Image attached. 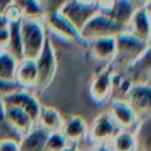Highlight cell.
<instances>
[{
  "mask_svg": "<svg viewBox=\"0 0 151 151\" xmlns=\"http://www.w3.org/2000/svg\"><path fill=\"white\" fill-rule=\"evenodd\" d=\"M116 57L109 65L113 71H123L139 58L149 47L150 41H144L123 29L116 37Z\"/></svg>",
  "mask_w": 151,
  "mask_h": 151,
  "instance_id": "1",
  "label": "cell"
},
{
  "mask_svg": "<svg viewBox=\"0 0 151 151\" xmlns=\"http://www.w3.org/2000/svg\"><path fill=\"white\" fill-rule=\"evenodd\" d=\"M22 59L35 60L45 45L47 34L42 20L22 19L20 21Z\"/></svg>",
  "mask_w": 151,
  "mask_h": 151,
  "instance_id": "2",
  "label": "cell"
},
{
  "mask_svg": "<svg viewBox=\"0 0 151 151\" xmlns=\"http://www.w3.org/2000/svg\"><path fill=\"white\" fill-rule=\"evenodd\" d=\"M35 65H37V83L34 88H37L38 91H44L51 85L58 70L57 53L51 38L48 37L46 38L42 51L40 52L39 57L35 59Z\"/></svg>",
  "mask_w": 151,
  "mask_h": 151,
  "instance_id": "3",
  "label": "cell"
},
{
  "mask_svg": "<svg viewBox=\"0 0 151 151\" xmlns=\"http://www.w3.org/2000/svg\"><path fill=\"white\" fill-rule=\"evenodd\" d=\"M124 27L116 22L109 15L97 12L79 31L81 39L87 44L90 41L107 38V37H116L119 32H122Z\"/></svg>",
  "mask_w": 151,
  "mask_h": 151,
  "instance_id": "4",
  "label": "cell"
},
{
  "mask_svg": "<svg viewBox=\"0 0 151 151\" xmlns=\"http://www.w3.org/2000/svg\"><path fill=\"white\" fill-rule=\"evenodd\" d=\"M42 22L45 29L51 32L58 39L65 42H76L83 46H87V44L81 39L79 31L60 12L45 15Z\"/></svg>",
  "mask_w": 151,
  "mask_h": 151,
  "instance_id": "5",
  "label": "cell"
},
{
  "mask_svg": "<svg viewBox=\"0 0 151 151\" xmlns=\"http://www.w3.org/2000/svg\"><path fill=\"white\" fill-rule=\"evenodd\" d=\"M0 101L5 106H14V107L22 110L32 119V122L35 125L41 104H40L39 99L32 92H29L28 90L20 88L18 91L4 97L2 99H0Z\"/></svg>",
  "mask_w": 151,
  "mask_h": 151,
  "instance_id": "6",
  "label": "cell"
},
{
  "mask_svg": "<svg viewBox=\"0 0 151 151\" xmlns=\"http://www.w3.org/2000/svg\"><path fill=\"white\" fill-rule=\"evenodd\" d=\"M138 119L150 117L151 87L150 84H133L127 91L125 99Z\"/></svg>",
  "mask_w": 151,
  "mask_h": 151,
  "instance_id": "7",
  "label": "cell"
},
{
  "mask_svg": "<svg viewBox=\"0 0 151 151\" xmlns=\"http://www.w3.org/2000/svg\"><path fill=\"white\" fill-rule=\"evenodd\" d=\"M120 130L118 126L114 124L107 111L101 112L98 114L92 124L88 126L87 131V138L93 143V144H104V143H110L111 139L119 132Z\"/></svg>",
  "mask_w": 151,
  "mask_h": 151,
  "instance_id": "8",
  "label": "cell"
},
{
  "mask_svg": "<svg viewBox=\"0 0 151 151\" xmlns=\"http://www.w3.org/2000/svg\"><path fill=\"white\" fill-rule=\"evenodd\" d=\"M107 113L122 131H133L139 120L124 99H112Z\"/></svg>",
  "mask_w": 151,
  "mask_h": 151,
  "instance_id": "9",
  "label": "cell"
},
{
  "mask_svg": "<svg viewBox=\"0 0 151 151\" xmlns=\"http://www.w3.org/2000/svg\"><path fill=\"white\" fill-rule=\"evenodd\" d=\"M98 12L96 5H84L74 0H68L60 13L78 29L80 31L83 26Z\"/></svg>",
  "mask_w": 151,
  "mask_h": 151,
  "instance_id": "10",
  "label": "cell"
},
{
  "mask_svg": "<svg viewBox=\"0 0 151 151\" xmlns=\"http://www.w3.org/2000/svg\"><path fill=\"white\" fill-rule=\"evenodd\" d=\"M111 73L112 68L107 65L103 67L96 76L92 78L90 84V96L93 101L98 104H104L112 96V85H111Z\"/></svg>",
  "mask_w": 151,
  "mask_h": 151,
  "instance_id": "11",
  "label": "cell"
},
{
  "mask_svg": "<svg viewBox=\"0 0 151 151\" xmlns=\"http://www.w3.org/2000/svg\"><path fill=\"white\" fill-rule=\"evenodd\" d=\"M124 29L144 41H150V1L136 9Z\"/></svg>",
  "mask_w": 151,
  "mask_h": 151,
  "instance_id": "12",
  "label": "cell"
},
{
  "mask_svg": "<svg viewBox=\"0 0 151 151\" xmlns=\"http://www.w3.org/2000/svg\"><path fill=\"white\" fill-rule=\"evenodd\" d=\"M151 53L150 47L137 58L131 65H129L122 72L129 78V80L133 84H150L151 76Z\"/></svg>",
  "mask_w": 151,
  "mask_h": 151,
  "instance_id": "13",
  "label": "cell"
},
{
  "mask_svg": "<svg viewBox=\"0 0 151 151\" xmlns=\"http://www.w3.org/2000/svg\"><path fill=\"white\" fill-rule=\"evenodd\" d=\"M87 131L88 124L85 118L79 114H73L64 119L63 126L60 129V133L68 144H78L87 138Z\"/></svg>",
  "mask_w": 151,
  "mask_h": 151,
  "instance_id": "14",
  "label": "cell"
},
{
  "mask_svg": "<svg viewBox=\"0 0 151 151\" xmlns=\"http://www.w3.org/2000/svg\"><path fill=\"white\" fill-rule=\"evenodd\" d=\"M90 53L94 60L99 63H105L106 66L110 65L116 57V39L114 37H107L97 39L87 42Z\"/></svg>",
  "mask_w": 151,
  "mask_h": 151,
  "instance_id": "15",
  "label": "cell"
},
{
  "mask_svg": "<svg viewBox=\"0 0 151 151\" xmlns=\"http://www.w3.org/2000/svg\"><path fill=\"white\" fill-rule=\"evenodd\" d=\"M14 81L24 90H31L35 87L37 83V65L35 60L21 59L18 61Z\"/></svg>",
  "mask_w": 151,
  "mask_h": 151,
  "instance_id": "16",
  "label": "cell"
},
{
  "mask_svg": "<svg viewBox=\"0 0 151 151\" xmlns=\"http://www.w3.org/2000/svg\"><path fill=\"white\" fill-rule=\"evenodd\" d=\"M2 106H4V114L7 123L12 126V129L19 136L22 137L34 126V123L32 122V119L22 110L14 106H5V105Z\"/></svg>",
  "mask_w": 151,
  "mask_h": 151,
  "instance_id": "17",
  "label": "cell"
},
{
  "mask_svg": "<svg viewBox=\"0 0 151 151\" xmlns=\"http://www.w3.org/2000/svg\"><path fill=\"white\" fill-rule=\"evenodd\" d=\"M63 123H64V118L57 109L41 104L35 125H38L46 132L51 133V132H60Z\"/></svg>",
  "mask_w": 151,
  "mask_h": 151,
  "instance_id": "18",
  "label": "cell"
},
{
  "mask_svg": "<svg viewBox=\"0 0 151 151\" xmlns=\"http://www.w3.org/2000/svg\"><path fill=\"white\" fill-rule=\"evenodd\" d=\"M48 132L34 125L18 142L19 151H45V143Z\"/></svg>",
  "mask_w": 151,
  "mask_h": 151,
  "instance_id": "19",
  "label": "cell"
},
{
  "mask_svg": "<svg viewBox=\"0 0 151 151\" xmlns=\"http://www.w3.org/2000/svg\"><path fill=\"white\" fill-rule=\"evenodd\" d=\"M138 7L139 5L134 0H117L109 17L123 27H125V25L130 21V19L132 18L133 13Z\"/></svg>",
  "mask_w": 151,
  "mask_h": 151,
  "instance_id": "20",
  "label": "cell"
},
{
  "mask_svg": "<svg viewBox=\"0 0 151 151\" xmlns=\"http://www.w3.org/2000/svg\"><path fill=\"white\" fill-rule=\"evenodd\" d=\"M136 138L137 151H151V124L150 117L138 120L134 130L132 131Z\"/></svg>",
  "mask_w": 151,
  "mask_h": 151,
  "instance_id": "21",
  "label": "cell"
},
{
  "mask_svg": "<svg viewBox=\"0 0 151 151\" xmlns=\"http://www.w3.org/2000/svg\"><path fill=\"white\" fill-rule=\"evenodd\" d=\"M112 151H137L136 138L132 131H119L109 143Z\"/></svg>",
  "mask_w": 151,
  "mask_h": 151,
  "instance_id": "22",
  "label": "cell"
},
{
  "mask_svg": "<svg viewBox=\"0 0 151 151\" xmlns=\"http://www.w3.org/2000/svg\"><path fill=\"white\" fill-rule=\"evenodd\" d=\"M9 28V40L6 46V51L12 54L18 61L22 59V44L20 37V22L8 24Z\"/></svg>",
  "mask_w": 151,
  "mask_h": 151,
  "instance_id": "23",
  "label": "cell"
},
{
  "mask_svg": "<svg viewBox=\"0 0 151 151\" xmlns=\"http://www.w3.org/2000/svg\"><path fill=\"white\" fill-rule=\"evenodd\" d=\"M21 9L22 19L42 20L45 13L38 0H13Z\"/></svg>",
  "mask_w": 151,
  "mask_h": 151,
  "instance_id": "24",
  "label": "cell"
},
{
  "mask_svg": "<svg viewBox=\"0 0 151 151\" xmlns=\"http://www.w3.org/2000/svg\"><path fill=\"white\" fill-rule=\"evenodd\" d=\"M18 60L9 54L6 50L0 51V79L2 80H14L15 70Z\"/></svg>",
  "mask_w": 151,
  "mask_h": 151,
  "instance_id": "25",
  "label": "cell"
},
{
  "mask_svg": "<svg viewBox=\"0 0 151 151\" xmlns=\"http://www.w3.org/2000/svg\"><path fill=\"white\" fill-rule=\"evenodd\" d=\"M111 85H112V96L114 93L120 94L119 99H125V96L130 87L132 86V83L129 80V78L122 72V71H113L111 73ZM111 96V98H112Z\"/></svg>",
  "mask_w": 151,
  "mask_h": 151,
  "instance_id": "26",
  "label": "cell"
},
{
  "mask_svg": "<svg viewBox=\"0 0 151 151\" xmlns=\"http://www.w3.org/2000/svg\"><path fill=\"white\" fill-rule=\"evenodd\" d=\"M21 136H19L12 126L7 123L4 114V106L0 101V140H15L19 142Z\"/></svg>",
  "mask_w": 151,
  "mask_h": 151,
  "instance_id": "27",
  "label": "cell"
},
{
  "mask_svg": "<svg viewBox=\"0 0 151 151\" xmlns=\"http://www.w3.org/2000/svg\"><path fill=\"white\" fill-rule=\"evenodd\" d=\"M67 145L68 143L60 132H51L46 138L45 151H61Z\"/></svg>",
  "mask_w": 151,
  "mask_h": 151,
  "instance_id": "28",
  "label": "cell"
},
{
  "mask_svg": "<svg viewBox=\"0 0 151 151\" xmlns=\"http://www.w3.org/2000/svg\"><path fill=\"white\" fill-rule=\"evenodd\" d=\"M45 15L60 12V9L64 7V5L68 0H38Z\"/></svg>",
  "mask_w": 151,
  "mask_h": 151,
  "instance_id": "29",
  "label": "cell"
},
{
  "mask_svg": "<svg viewBox=\"0 0 151 151\" xmlns=\"http://www.w3.org/2000/svg\"><path fill=\"white\" fill-rule=\"evenodd\" d=\"M2 15L8 24H17V22H20L22 20L21 9L14 1L6 8V11L4 12Z\"/></svg>",
  "mask_w": 151,
  "mask_h": 151,
  "instance_id": "30",
  "label": "cell"
},
{
  "mask_svg": "<svg viewBox=\"0 0 151 151\" xmlns=\"http://www.w3.org/2000/svg\"><path fill=\"white\" fill-rule=\"evenodd\" d=\"M21 87L14 81V80H2L0 79V99H2L4 97L20 90Z\"/></svg>",
  "mask_w": 151,
  "mask_h": 151,
  "instance_id": "31",
  "label": "cell"
},
{
  "mask_svg": "<svg viewBox=\"0 0 151 151\" xmlns=\"http://www.w3.org/2000/svg\"><path fill=\"white\" fill-rule=\"evenodd\" d=\"M117 0H96V7L98 12L109 15L113 9Z\"/></svg>",
  "mask_w": 151,
  "mask_h": 151,
  "instance_id": "32",
  "label": "cell"
},
{
  "mask_svg": "<svg viewBox=\"0 0 151 151\" xmlns=\"http://www.w3.org/2000/svg\"><path fill=\"white\" fill-rule=\"evenodd\" d=\"M0 151H19L18 142H15V140H0Z\"/></svg>",
  "mask_w": 151,
  "mask_h": 151,
  "instance_id": "33",
  "label": "cell"
},
{
  "mask_svg": "<svg viewBox=\"0 0 151 151\" xmlns=\"http://www.w3.org/2000/svg\"><path fill=\"white\" fill-rule=\"evenodd\" d=\"M9 40V28L8 26L0 29V48L5 50Z\"/></svg>",
  "mask_w": 151,
  "mask_h": 151,
  "instance_id": "34",
  "label": "cell"
},
{
  "mask_svg": "<svg viewBox=\"0 0 151 151\" xmlns=\"http://www.w3.org/2000/svg\"><path fill=\"white\" fill-rule=\"evenodd\" d=\"M90 151H112V150L109 143H104V144H93Z\"/></svg>",
  "mask_w": 151,
  "mask_h": 151,
  "instance_id": "35",
  "label": "cell"
},
{
  "mask_svg": "<svg viewBox=\"0 0 151 151\" xmlns=\"http://www.w3.org/2000/svg\"><path fill=\"white\" fill-rule=\"evenodd\" d=\"M13 2V0H0V15L4 14V12L6 11V8Z\"/></svg>",
  "mask_w": 151,
  "mask_h": 151,
  "instance_id": "36",
  "label": "cell"
},
{
  "mask_svg": "<svg viewBox=\"0 0 151 151\" xmlns=\"http://www.w3.org/2000/svg\"><path fill=\"white\" fill-rule=\"evenodd\" d=\"M61 151H79V149H78V146H77V144H68L65 149H63Z\"/></svg>",
  "mask_w": 151,
  "mask_h": 151,
  "instance_id": "37",
  "label": "cell"
},
{
  "mask_svg": "<svg viewBox=\"0 0 151 151\" xmlns=\"http://www.w3.org/2000/svg\"><path fill=\"white\" fill-rule=\"evenodd\" d=\"M8 26V22L6 21V19L4 18V15H0V29L1 28H5Z\"/></svg>",
  "mask_w": 151,
  "mask_h": 151,
  "instance_id": "38",
  "label": "cell"
},
{
  "mask_svg": "<svg viewBox=\"0 0 151 151\" xmlns=\"http://www.w3.org/2000/svg\"><path fill=\"white\" fill-rule=\"evenodd\" d=\"M74 1L84 4V5H96V0H74Z\"/></svg>",
  "mask_w": 151,
  "mask_h": 151,
  "instance_id": "39",
  "label": "cell"
},
{
  "mask_svg": "<svg viewBox=\"0 0 151 151\" xmlns=\"http://www.w3.org/2000/svg\"><path fill=\"white\" fill-rule=\"evenodd\" d=\"M134 1H136L137 4H138V2H140V6H142V5H144V4H146V2H149L150 0H134Z\"/></svg>",
  "mask_w": 151,
  "mask_h": 151,
  "instance_id": "40",
  "label": "cell"
},
{
  "mask_svg": "<svg viewBox=\"0 0 151 151\" xmlns=\"http://www.w3.org/2000/svg\"><path fill=\"white\" fill-rule=\"evenodd\" d=\"M0 51H1V48H0Z\"/></svg>",
  "mask_w": 151,
  "mask_h": 151,
  "instance_id": "41",
  "label": "cell"
}]
</instances>
